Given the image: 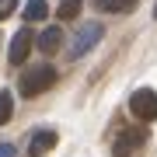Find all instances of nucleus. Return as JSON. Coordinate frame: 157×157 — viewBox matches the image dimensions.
<instances>
[{
	"label": "nucleus",
	"instance_id": "1",
	"mask_svg": "<svg viewBox=\"0 0 157 157\" xmlns=\"http://www.w3.org/2000/svg\"><path fill=\"white\" fill-rule=\"evenodd\" d=\"M52 84H56V70H52L49 63L25 70V73H21V80H17V87H21V94H25V98H35V94H42V91H49Z\"/></svg>",
	"mask_w": 157,
	"mask_h": 157
},
{
	"label": "nucleus",
	"instance_id": "2",
	"mask_svg": "<svg viewBox=\"0 0 157 157\" xmlns=\"http://www.w3.org/2000/svg\"><path fill=\"white\" fill-rule=\"evenodd\" d=\"M101 35H105L101 21H87V25H80V32L73 35V42H70V52H67V56H70V59H80L84 52H91V49L101 42Z\"/></svg>",
	"mask_w": 157,
	"mask_h": 157
},
{
	"label": "nucleus",
	"instance_id": "3",
	"mask_svg": "<svg viewBox=\"0 0 157 157\" xmlns=\"http://www.w3.org/2000/svg\"><path fill=\"white\" fill-rule=\"evenodd\" d=\"M129 112L140 119V122H154V119H157V91L154 87L133 91V98H129Z\"/></svg>",
	"mask_w": 157,
	"mask_h": 157
},
{
	"label": "nucleus",
	"instance_id": "4",
	"mask_svg": "<svg viewBox=\"0 0 157 157\" xmlns=\"http://www.w3.org/2000/svg\"><path fill=\"white\" fill-rule=\"evenodd\" d=\"M32 45H35V35H32V28H28V25H25V28H17V32H14V39H11V45H7V63L21 67V63L28 59Z\"/></svg>",
	"mask_w": 157,
	"mask_h": 157
},
{
	"label": "nucleus",
	"instance_id": "5",
	"mask_svg": "<svg viewBox=\"0 0 157 157\" xmlns=\"http://www.w3.org/2000/svg\"><path fill=\"white\" fill-rule=\"evenodd\" d=\"M147 143V129H126L122 136L115 140V157H129L136 147Z\"/></svg>",
	"mask_w": 157,
	"mask_h": 157
},
{
	"label": "nucleus",
	"instance_id": "6",
	"mask_svg": "<svg viewBox=\"0 0 157 157\" xmlns=\"http://www.w3.org/2000/svg\"><path fill=\"white\" fill-rule=\"evenodd\" d=\"M56 140H59V136H56V129H39V133H35L32 140H28V154H32V157L49 154L52 147H56Z\"/></svg>",
	"mask_w": 157,
	"mask_h": 157
},
{
	"label": "nucleus",
	"instance_id": "7",
	"mask_svg": "<svg viewBox=\"0 0 157 157\" xmlns=\"http://www.w3.org/2000/svg\"><path fill=\"white\" fill-rule=\"evenodd\" d=\"M35 45H39L42 52H56L59 45H63V28H56V25H52V28H45V32L39 35V42H35Z\"/></svg>",
	"mask_w": 157,
	"mask_h": 157
},
{
	"label": "nucleus",
	"instance_id": "8",
	"mask_svg": "<svg viewBox=\"0 0 157 157\" xmlns=\"http://www.w3.org/2000/svg\"><path fill=\"white\" fill-rule=\"evenodd\" d=\"M136 4H140V0H94L98 11H108V14H126V11H133Z\"/></svg>",
	"mask_w": 157,
	"mask_h": 157
},
{
	"label": "nucleus",
	"instance_id": "9",
	"mask_svg": "<svg viewBox=\"0 0 157 157\" xmlns=\"http://www.w3.org/2000/svg\"><path fill=\"white\" fill-rule=\"evenodd\" d=\"M21 14H25V21H28V25H35V21H42V17L49 14V4H45V0H28Z\"/></svg>",
	"mask_w": 157,
	"mask_h": 157
},
{
	"label": "nucleus",
	"instance_id": "10",
	"mask_svg": "<svg viewBox=\"0 0 157 157\" xmlns=\"http://www.w3.org/2000/svg\"><path fill=\"white\" fill-rule=\"evenodd\" d=\"M11 115H14V98H11V91H0V126L11 122Z\"/></svg>",
	"mask_w": 157,
	"mask_h": 157
},
{
	"label": "nucleus",
	"instance_id": "11",
	"mask_svg": "<svg viewBox=\"0 0 157 157\" xmlns=\"http://www.w3.org/2000/svg\"><path fill=\"white\" fill-rule=\"evenodd\" d=\"M80 7H84V0H63V4H59V17H63V21H70V17L80 14Z\"/></svg>",
	"mask_w": 157,
	"mask_h": 157
},
{
	"label": "nucleus",
	"instance_id": "12",
	"mask_svg": "<svg viewBox=\"0 0 157 157\" xmlns=\"http://www.w3.org/2000/svg\"><path fill=\"white\" fill-rule=\"evenodd\" d=\"M17 4H21V0H0V21H4V17H11Z\"/></svg>",
	"mask_w": 157,
	"mask_h": 157
},
{
	"label": "nucleus",
	"instance_id": "13",
	"mask_svg": "<svg viewBox=\"0 0 157 157\" xmlns=\"http://www.w3.org/2000/svg\"><path fill=\"white\" fill-rule=\"evenodd\" d=\"M0 157H14V147L11 143H0Z\"/></svg>",
	"mask_w": 157,
	"mask_h": 157
},
{
	"label": "nucleus",
	"instance_id": "14",
	"mask_svg": "<svg viewBox=\"0 0 157 157\" xmlns=\"http://www.w3.org/2000/svg\"><path fill=\"white\" fill-rule=\"evenodd\" d=\"M154 17H157V7H154Z\"/></svg>",
	"mask_w": 157,
	"mask_h": 157
}]
</instances>
